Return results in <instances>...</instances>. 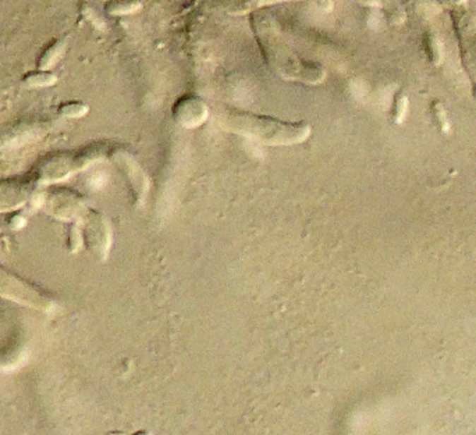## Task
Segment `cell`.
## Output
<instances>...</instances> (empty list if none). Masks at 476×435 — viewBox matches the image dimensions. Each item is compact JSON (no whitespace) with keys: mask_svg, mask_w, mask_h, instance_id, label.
I'll return each instance as SVG.
<instances>
[{"mask_svg":"<svg viewBox=\"0 0 476 435\" xmlns=\"http://www.w3.org/2000/svg\"><path fill=\"white\" fill-rule=\"evenodd\" d=\"M66 46H67V42L64 40H53L40 54L37 60V68L49 70L52 66H54L59 61V59L63 56Z\"/></svg>","mask_w":476,"mask_h":435,"instance_id":"cell-8","label":"cell"},{"mask_svg":"<svg viewBox=\"0 0 476 435\" xmlns=\"http://www.w3.org/2000/svg\"><path fill=\"white\" fill-rule=\"evenodd\" d=\"M280 1H290V0H234L232 6L229 7V11L234 14H242V13L252 11L255 8H259L268 4L280 3Z\"/></svg>","mask_w":476,"mask_h":435,"instance_id":"cell-11","label":"cell"},{"mask_svg":"<svg viewBox=\"0 0 476 435\" xmlns=\"http://www.w3.org/2000/svg\"><path fill=\"white\" fill-rule=\"evenodd\" d=\"M80 13H81V16L87 20V21H90L95 28H103V21H102V18L96 14L95 10L91 7V6H88V4H83L81 6V8H80Z\"/></svg>","mask_w":476,"mask_h":435,"instance_id":"cell-13","label":"cell"},{"mask_svg":"<svg viewBox=\"0 0 476 435\" xmlns=\"http://www.w3.org/2000/svg\"><path fill=\"white\" fill-rule=\"evenodd\" d=\"M428 46V53L430 60L434 64H439L441 61V47H440V42L437 41V38L434 35H430Z\"/></svg>","mask_w":476,"mask_h":435,"instance_id":"cell-14","label":"cell"},{"mask_svg":"<svg viewBox=\"0 0 476 435\" xmlns=\"http://www.w3.org/2000/svg\"><path fill=\"white\" fill-rule=\"evenodd\" d=\"M112 157L129 181V185H130V189L134 198V203L141 205L148 193L149 184H150L148 175L145 174L138 162L129 152L123 149H114L112 152Z\"/></svg>","mask_w":476,"mask_h":435,"instance_id":"cell-4","label":"cell"},{"mask_svg":"<svg viewBox=\"0 0 476 435\" xmlns=\"http://www.w3.org/2000/svg\"><path fill=\"white\" fill-rule=\"evenodd\" d=\"M220 121L226 130L268 146L299 145L312 133V127L305 121H286L237 109H226L220 116Z\"/></svg>","mask_w":476,"mask_h":435,"instance_id":"cell-2","label":"cell"},{"mask_svg":"<svg viewBox=\"0 0 476 435\" xmlns=\"http://www.w3.org/2000/svg\"><path fill=\"white\" fill-rule=\"evenodd\" d=\"M359 3H364V4H369V6H378V4H381L383 0H357Z\"/></svg>","mask_w":476,"mask_h":435,"instance_id":"cell-17","label":"cell"},{"mask_svg":"<svg viewBox=\"0 0 476 435\" xmlns=\"http://www.w3.org/2000/svg\"><path fill=\"white\" fill-rule=\"evenodd\" d=\"M433 113H434V119L440 127V130L443 132H447L450 130V123L447 120V116H446V110L443 109V106L440 103H436L434 107H433Z\"/></svg>","mask_w":476,"mask_h":435,"instance_id":"cell-15","label":"cell"},{"mask_svg":"<svg viewBox=\"0 0 476 435\" xmlns=\"http://www.w3.org/2000/svg\"><path fill=\"white\" fill-rule=\"evenodd\" d=\"M143 3L140 0H109L105 4V11L109 16H127L141 10Z\"/></svg>","mask_w":476,"mask_h":435,"instance_id":"cell-9","label":"cell"},{"mask_svg":"<svg viewBox=\"0 0 476 435\" xmlns=\"http://www.w3.org/2000/svg\"><path fill=\"white\" fill-rule=\"evenodd\" d=\"M408 112V97L404 93H398L394 99V106H393V121L395 124H401L404 119L407 117Z\"/></svg>","mask_w":476,"mask_h":435,"instance_id":"cell-12","label":"cell"},{"mask_svg":"<svg viewBox=\"0 0 476 435\" xmlns=\"http://www.w3.org/2000/svg\"><path fill=\"white\" fill-rule=\"evenodd\" d=\"M84 238L94 255L97 258H106L112 242V230L103 215L97 212H91L88 215Z\"/></svg>","mask_w":476,"mask_h":435,"instance_id":"cell-6","label":"cell"},{"mask_svg":"<svg viewBox=\"0 0 476 435\" xmlns=\"http://www.w3.org/2000/svg\"><path fill=\"white\" fill-rule=\"evenodd\" d=\"M441 4H446V6H461L465 0H439Z\"/></svg>","mask_w":476,"mask_h":435,"instance_id":"cell-16","label":"cell"},{"mask_svg":"<svg viewBox=\"0 0 476 435\" xmlns=\"http://www.w3.org/2000/svg\"><path fill=\"white\" fill-rule=\"evenodd\" d=\"M174 121L184 129H198L209 117V107L196 95H184L173 106Z\"/></svg>","mask_w":476,"mask_h":435,"instance_id":"cell-5","label":"cell"},{"mask_svg":"<svg viewBox=\"0 0 476 435\" xmlns=\"http://www.w3.org/2000/svg\"><path fill=\"white\" fill-rule=\"evenodd\" d=\"M252 28L261 52L272 71L288 81L304 84H322L326 80L325 68L311 60L299 57L295 50L287 44L275 24L266 16H252Z\"/></svg>","mask_w":476,"mask_h":435,"instance_id":"cell-1","label":"cell"},{"mask_svg":"<svg viewBox=\"0 0 476 435\" xmlns=\"http://www.w3.org/2000/svg\"><path fill=\"white\" fill-rule=\"evenodd\" d=\"M56 83H57L56 73L50 70H40V68L25 73L21 78L23 87L28 88V89L53 87Z\"/></svg>","mask_w":476,"mask_h":435,"instance_id":"cell-7","label":"cell"},{"mask_svg":"<svg viewBox=\"0 0 476 435\" xmlns=\"http://www.w3.org/2000/svg\"><path fill=\"white\" fill-rule=\"evenodd\" d=\"M0 297L17 304L49 310L53 307L52 299L34 285L16 277L13 273L0 267Z\"/></svg>","mask_w":476,"mask_h":435,"instance_id":"cell-3","label":"cell"},{"mask_svg":"<svg viewBox=\"0 0 476 435\" xmlns=\"http://www.w3.org/2000/svg\"><path fill=\"white\" fill-rule=\"evenodd\" d=\"M90 106L84 102H64L57 107V114L63 119L69 120H76V119H83L88 114Z\"/></svg>","mask_w":476,"mask_h":435,"instance_id":"cell-10","label":"cell"}]
</instances>
